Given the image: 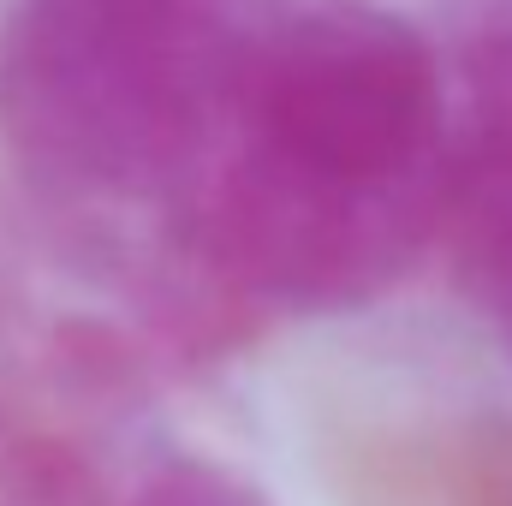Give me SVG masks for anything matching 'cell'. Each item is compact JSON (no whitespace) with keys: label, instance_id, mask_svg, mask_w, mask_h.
Returning <instances> with one entry per match:
<instances>
[{"label":"cell","instance_id":"5b68a950","mask_svg":"<svg viewBox=\"0 0 512 506\" xmlns=\"http://www.w3.org/2000/svg\"><path fill=\"white\" fill-rule=\"evenodd\" d=\"M131 506H268L251 483H239L233 471L209 465V459H161Z\"/></svg>","mask_w":512,"mask_h":506},{"label":"cell","instance_id":"7a4b0ae2","mask_svg":"<svg viewBox=\"0 0 512 506\" xmlns=\"http://www.w3.org/2000/svg\"><path fill=\"white\" fill-rule=\"evenodd\" d=\"M233 48L215 0H18L0 42L12 149L60 197L179 191L215 143Z\"/></svg>","mask_w":512,"mask_h":506},{"label":"cell","instance_id":"8992f818","mask_svg":"<svg viewBox=\"0 0 512 506\" xmlns=\"http://www.w3.org/2000/svg\"><path fill=\"white\" fill-rule=\"evenodd\" d=\"M459 506H512V423L477 429L459 471Z\"/></svg>","mask_w":512,"mask_h":506},{"label":"cell","instance_id":"6da1fadb","mask_svg":"<svg viewBox=\"0 0 512 506\" xmlns=\"http://www.w3.org/2000/svg\"><path fill=\"white\" fill-rule=\"evenodd\" d=\"M191 191L197 262L227 292L274 310L370 304L447 221L453 155L429 42L364 0L239 36Z\"/></svg>","mask_w":512,"mask_h":506},{"label":"cell","instance_id":"277c9868","mask_svg":"<svg viewBox=\"0 0 512 506\" xmlns=\"http://www.w3.org/2000/svg\"><path fill=\"white\" fill-rule=\"evenodd\" d=\"M447 221H453V239H459V274H465L471 298L507 328L512 340V203L465 185L453 173Z\"/></svg>","mask_w":512,"mask_h":506},{"label":"cell","instance_id":"3957f363","mask_svg":"<svg viewBox=\"0 0 512 506\" xmlns=\"http://www.w3.org/2000/svg\"><path fill=\"white\" fill-rule=\"evenodd\" d=\"M465 90H471V143L453 173L489 197L512 203V30L477 42L465 60Z\"/></svg>","mask_w":512,"mask_h":506}]
</instances>
